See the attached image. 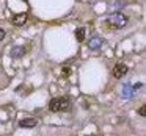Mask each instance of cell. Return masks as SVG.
Here are the masks:
<instances>
[{
	"label": "cell",
	"mask_w": 146,
	"mask_h": 136,
	"mask_svg": "<svg viewBox=\"0 0 146 136\" xmlns=\"http://www.w3.org/2000/svg\"><path fill=\"white\" fill-rule=\"evenodd\" d=\"M105 24L110 30H121L127 25V16L123 13H113L105 19Z\"/></svg>",
	"instance_id": "cell-1"
},
{
	"label": "cell",
	"mask_w": 146,
	"mask_h": 136,
	"mask_svg": "<svg viewBox=\"0 0 146 136\" xmlns=\"http://www.w3.org/2000/svg\"><path fill=\"white\" fill-rule=\"evenodd\" d=\"M72 105H71L69 99L66 97H55L49 102V110L52 113H60V111H71Z\"/></svg>",
	"instance_id": "cell-2"
},
{
	"label": "cell",
	"mask_w": 146,
	"mask_h": 136,
	"mask_svg": "<svg viewBox=\"0 0 146 136\" xmlns=\"http://www.w3.org/2000/svg\"><path fill=\"white\" fill-rule=\"evenodd\" d=\"M126 74H127V66H126V64L118 63L116 66L113 67V77H115V78H123Z\"/></svg>",
	"instance_id": "cell-3"
},
{
	"label": "cell",
	"mask_w": 146,
	"mask_h": 136,
	"mask_svg": "<svg viewBox=\"0 0 146 136\" xmlns=\"http://www.w3.org/2000/svg\"><path fill=\"white\" fill-rule=\"evenodd\" d=\"M27 19H29L27 14L25 13H21V14H14L13 19H11V22H13V25H16V27H22V25H25Z\"/></svg>",
	"instance_id": "cell-4"
},
{
	"label": "cell",
	"mask_w": 146,
	"mask_h": 136,
	"mask_svg": "<svg viewBox=\"0 0 146 136\" xmlns=\"http://www.w3.org/2000/svg\"><path fill=\"white\" fill-rule=\"evenodd\" d=\"M25 52H27V49L24 45H14L11 49V58H22L25 55Z\"/></svg>",
	"instance_id": "cell-5"
},
{
	"label": "cell",
	"mask_w": 146,
	"mask_h": 136,
	"mask_svg": "<svg viewBox=\"0 0 146 136\" xmlns=\"http://www.w3.org/2000/svg\"><path fill=\"white\" fill-rule=\"evenodd\" d=\"M102 44H104V39L99 38V36H96V38H91L88 42V47L91 49V50H98V49L102 47Z\"/></svg>",
	"instance_id": "cell-6"
},
{
	"label": "cell",
	"mask_w": 146,
	"mask_h": 136,
	"mask_svg": "<svg viewBox=\"0 0 146 136\" xmlns=\"http://www.w3.org/2000/svg\"><path fill=\"white\" fill-rule=\"evenodd\" d=\"M36 124H38V120L35 117H27V119L19 120V125L22 128H33V127H36Z\"/></svg>",
	"instance_id": "cell-7"
},
{
	"label": "cell",
	"mask_w": 146,
	"mask_h": 136,
	"mask_svg": "<svg viewBox=\"0 0 146 136\" xmlns=\"http://www.w3.org/2000/svg\"><path fill=\"white\" fill-rule=\"evenodd\" d=\"M85 33H86V30L83 28V27L77 28V30H76V39H77L79 42H82L83 39H85Z\"/></svg>",
	"instance_id": "cell-8"
},
{
	"label": "cell",
	"mask_w": 146,
	"mask_h": 136,
	"mask_svg": "<svg viewBox=\"0 0 146 136\" xmlns=\"http://www.w3.org/2000/svg\"><path fill=\"white\" fill-rule=\"evenodd\" d=\"M133 95V89L130 88V85H126L123 88V97H127V99H130Z\"/></svg>",
	"instance_id": "cell-9"
},
{
	"label": "cell",
	"mask_w": 146,
	"mask_h": 136,
	"mask_svg": "<svg viewBox=\"0 0 146 136\" xmlns=\"http://www.w3.org/2000/svg\"><path fill=\"white\" fill-rule=\"evenodd\" d=\"M61 74H63V77H68V75L71 74V69H69V67H64L63 72H61Z\"/></svg>",
	"instance_id": "cell-10"
},
{
	"label": "cell",
	"mask_w": 146,
	"mask_h": 136,
	"mask_svg": "<svg viewBox=\"0 0 146 136\" xmlns=\"http://www.w3.org/2000/svg\"><path fill=\"white\" fill-rule=\"evenodd\" d=\"M145 108H146V106H141V108L138 110V114H140V116H145V114H146V110H145Z\"/></svg>",
	"instance_id": "cell-11"
},
{
	"label": "cell",
	"mask_w": 146,
	"mask_h": 136,
	"mask_svg": "<svg viewBox=\"0 0 146 136\" xmlns=\"http://www.w3.org/2000/svg\"><path fill=\"white\" fill-rule=\"evenodd\" d=\"M3 38H5V30L0 28V41H3Z\"/></svg>",
	"instance_id": "cell-12"
},
{
	"label": "cell",
	"mask_w": 146,
	"mask_h": 136,
	"mask_svg": "<svg viewBox=\"0 0 146 136\" xmlns=\"http://www.w3.org/2000/svg\"><path fill=\"white\" fill-rule=\"evenodd\" d=\"M141 86H143L141 83H137V85L133 86V91H137V89H140V88H141Z\"/></svg>",
	"instance_id": "cell-13"
}]
</instances>
